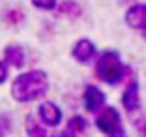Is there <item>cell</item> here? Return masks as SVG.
Wrapping results in <instances>:
<instances>
[{
	"label": "cell",
	"mask_w": 146,
	"mask_h": 137,
	"mask_svg": "<svg viewBox=\"0 0 146 137\" xmlns=\"http://www.w3.org/2000/svg\"><path fill=\"white\" fill-rule=\"evenodd\" d=\"M96 75L109 85H118L131 75V68L122 64L120 55L116 51H103L96 62Z\"/></svg>",
	"instance_id": "7a4b0ae2"
},
{
	"label": "cell",
	"mask_w": 146,
	"mask_h": 137,
	"mask_svg": "<svg viewBox=\"0 0 146 137\" xmlns=\"http://www.w3.org/2000/svg\"><path fill=\"white\" fill-rule=\"evenodd\" d=\"M32 6L38 9H45V11H49V9H56V6H58V0H30Z\"/></svg>",
	"instance_id": "5bb4252c"
},
{
	"label": "cell",
	"mask_w": 146,
	"mask_h": 137,
	"mask_svg": "<svg viewBox=\"0 0 146 137\" xmlns=\"http://www.w3.org/2000/svg\"><path fill=\"white\" fill-rule=\"evenodd\" d=\"M38 116L39 122L47 126V128H54L62 122V111L58 109V105L52 102H43L38 107Z\"/></svg>",
	"instance_id": "5b68a950"
},
{
	"label": "cell",
	"mask_w": 146,
	"mask_h": 137,
	"mask_svg": "<svg viewBox=\"0 0 146 137\" xmlns=\"http://www.w3.org/2000/svg\"><path fill=\"white\" fill-rule=\"evenodd\" d=\"M135 128H137V132H139L141 137H146V116H142V118H139L137 122H135Z\"/></svg>",
	"instance_id": "2e32d148"
},
{
	"label": "cell",
	"mask_w": 146,
	"mask_h": 137,
	"mask_svg": "<svg viewBox=\"0 0 146 137\" xmlns=\"http://www.w3.org/2000/svg\"><path fill=\"white\" fill-rule=\"evenodd\" d=\"M109 137H127V133L124 132V128H120V130H116L114 133H111Z\"/></svg>",
	"instance_id": "ac0fdd59"
},
{
	"label": "cell",
	"mask_w": 146,
	"mask_h": 137,
	"mask_svg": "<svg viewBox=\"0 0 146 137\" xmlns=\"http://www.w3.org/2000/svg\"><path fill=\"white\" fill-rule=\"evenodd\" d=\"M11 130V120H9V115H0V137H6L8 132Z\"/></svg>",
	"instance_id": "9a60e30c"
},
{
	"label": "cell",
	"mask_w": 146,
	"mask_h": 137,
	"mask_svg": "<svg viewBox=\"0 0 146 137\" xmlns=\"http://www.w3.org/2000/svg\"><path fill=\"white\" fill-rule=\"evenodd\" d=\"M82 103L88 113H99L105 105V94L96 85H86L82 92Z\"/></svg>",
	"instance_id": "277c9868"
},
{
	"label": "cell",
	"mask_w": 146,
	"mask_h": 137,
	"mask_svg": "<svg viewBox=\"0 0 146 137\" xmlns=\"http://www.w3.org/2000/svg\"><path fill=\"white\" fill-rule=\"evenodd\" d=\"M49 90V77L41 70L21 73L11 83V98L19 103H28L43 98Z\"/></svg>",
	"instance_id": "6da1fadb"
},
{
	"label": "cell",
	"mask_w": 146,
	"mask_h": 137,
	"mask_svg": "<svg viewBox=\"0 0 146 137\" xmlns=\"http://www.w3.org/2000/svg\"><path fill=\"white\" fill-rule=\"evenodd\" d=\"M96 126H98L99 132L107 133H114L116 130L122 128V120H120V113L116 111L114 107H103L98 113V118H96Z\"/></svg>",
	"instance_id": "3957f363"
},
{
	"label": "cell",
	"mask_w": 146,
	"mask_h": 137,
	"mask_svg": "<svg viewBox=\"0 0 146 137\" xmlns=\"http://www.w3.org/2000/svg\"><path fill=\"white\" fill-rule=\"evenodd\" d=\"M6 79H8V64L0 60V85H4Z\"/></svg>",
	"instance_id": "e0dca14e"
},
{
	"label": "cell",
	"mask_w": 146,
	"mask_h": 137,
	"mask_svg": "<svg viewBox=\"0 0 146 137\" xmlns=\"http://www.w3.org/2000/svg\"><path fill=\"white\" fill-rule=\"evenodd\" d=\"M4 62H8L13 68H23L25 66V51L21 45H8L4 49Z\"/></svg>",
	"instance_id": "9c48e42d"
},
{
	"label": "cell",
	"mask_w": 146,
	"mask_h": 137,
	"mask_svg": "<svg viewBox=\"0 0 146 137\" xmlns=\"http://www.w3.org/2000/svg\"><path fill=\"white\" fill-rule=\"evenodd\" d=\"M122 107L131 115V113L141 109V92H139V83L135 79L127 83L124 94H122Z\"/></svg>",
	"instance_id": "8992f818"
},
{
	"label": "cell",
	"mask_w": 146,
	"mask_h": 137,
	"mask_svg": "<svg viewBox=\"0 0 146 137\" xmlns=\"http://www.w3.org/2000/svg\"><path fill=\"white\" fill-rule=\"evenodd\" d=\"M71 55H73V58L77 60V62H81V64L90 62V60L96 56V45H94V41H90L88 38L77 39L75 45H73V49H71Z\"/></svg>",
	"instance_id": "52a82bcc"
},
{
	"label": "cell",
	"mask_w": 146,
	"mask_h": 137,
	"mask_svg": "<svg viewBox=\"0 0 146 137\" xmlns=\"http://www.w3.org/2000/svg\"><path fill=\"white\" fill-rule=\"evenodd\" d=\"M25 130H26V135L28 137H52L51 133H49L47 126L41 124L39 120H36L34 116H26Z\"/></svg>",
	"instance_id": "30bf717a"
},
{
	"label": "cell",
	"mask_w": 146,
	"mask_h": 137,
	"mask_svg": "<svg viewBox=\"0 0 146 137\" xmlns=\"http://www.w3.org/2000/svg\"><path fill=\"white\" fill-rule=\"evenodd\" d=\"M125 23L129 28L142 30L146 26V4H135L125 11Z\"/></svg>",
	"instance_id": "ba28073f"
},
{
	"label": "cell",
	"mask_w": 146,
	"mask_h": 137,
	"mask_svg": "<svg viewBox=\"0 0 146 137\" xmlns=\"http://www.w3.org/2000/svg\"><path fill=\"white\" fill-rule=\"evenodd\" d=\"M25 11H23L21 8H9L4 11V23L9 26H19L25 23Z\"/></svg>",
	"instance_id": "4fadbf2b"
},
{
	"label": "cell",
	"mask_w": 146,
	"mask_h": 137,
	"mask_svg": "<svg viewBox=\"0 0 146 137\" xmlns=\"http://www.w3.org/2000/svg\"><path fill=\"white\" fill-rule=\"evenodd\" d=\"M86 128H88L86 118L81 116V115H75V116H71V118L68 120V128H66V132L71 133L73 137H79V135H82V133L86 132Z\"/></svg>",
	"instance_id": "7c38bea8"
},
{
	"label": "cell",
	"mask_w": 146,
	"mask_h": 137,
	"mask_svg": "<svg viewBox=\"0 0 146 137\" xmlns=\"http://www.w3.org/2000/svg\"><path fill=\"white\" fill-rule=\"evenodd\" d=\"M142 38L146 39V26H144V28H142Z\"/></svg>",
	"instance_id": "d6986e66"
},
{
	"label": "cell",
	"mask_w": 146,
	"mask_h": 137,
	"mask_svg": "<svg viewBox=\"0 0 146 137\" xmlns=\"http://www.w3.org/2000/svg\"><path fill=\"white\" fill-rule=\"evenodd\" d=\"M56 11L60 13V15H66V17H71V19H77L82 15V8L75 0H64V2H60V4L56 6Z\"/></svg>",
	"instance_id": "8fae6325"
}]
</instances>
